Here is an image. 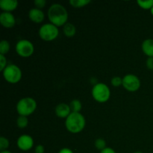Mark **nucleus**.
Masks as SVG:
<instances>
[{
    "mask_svg": "<svg viewBox=\"0 0 153 153\" xmlns=\"http://www.w3.org/2000/svg\"><path fill=\"white\" fill-rule=\"evenodd\" d=\"M48 18L50 23L57 27L64 26L67 23L68 20V12L62 4L55 3L52 4L48 10Z\"/></svg>",
    "mask_w": 153,
    "mask_h": 153,
    "instance_id": "obj_1",
    "label": "nucleus"
},
{
    "mask_svg": "<svg viewBox=\"0 0 153 153\" xmlns=\"http://www.w3.org/2000/svg\"><path fill=\"white\" fill-rule=\"evenodd\" d=\"M86 125V120L81 113L72 112L65 120L66 128L72 134H78L82 131Z\"/></svg>",
    "mask_w": 153,
    "mask_h": 153,
    "instance_id": "obj_2",
    "label": "nucleus"
},
{
    "mask_svg": "<svg viewBox=\"0 0 153 153\" xmlns=\"http://www.w3.org/2000/svg\"><path fill=\"white\" fill-rule=\"evenodd\" d=\"M37 102L31 97H25L18 101L16 109L19 116L28 117L32 114L37 109Z\"/></svg>",
    "mask_w": 153,
    "mask_h": 153,
    "instance_id": "obj_3",
    "label": "nucleus"
},
{
    "mask_svg": "<svg viewBox=\"0 0 153 153\" xmlns=\"http://www.w3.org/2000/svg\"><path fill=\"white\" fill-rule=\"evenodd\" d=\"M93 98L100 103H105L109 100L111 97V91L109 87L105 83H97L92 88Z\"/></svg>",
    "mask_w": 153,
    "mask_h": 153,
    "instance_id": "obj_4",
    "label": "nucleus"
},
{
    "mask_svg": "<svg viewBox=\"0 0 153 153\" xmlns=\"http://www.w3.org/2000/svg\"><path fill=\"white\" fill-rule=\"evenodd\" d=\"M39 37L44 41H52L55 40L59 35L58 27L52 23L43 24L38 31Z\"/></svg>",
    "mask_w": 153,
    "mask_h": 153,
    "instance_id": "obj_5",
    "label": "nucleus"
},
{
    "mask_svg": "<svg viewBox=\"0 0 153 153\" xmlns=\"http://www.w3.org/2000/svg\"><path fill=\"white\" fill-rule=\"evenodd\" d=\"M4 80L10 84H16L22 79V73L20 68L16 64H9L2 71Z\"/></svg>",
    "mask_w": 153,
    "mask_h": 153,
    "instance_id": "obj_6",
    "label": "nucleus"
},
{
    "mask_svg": "<svg viewBox=\"0 0 153 153\" xmlns=\"http://www.w3.org/2000/svg\"><path fill=\"white\" fill-rule=\"evenodd\" d=\"M15 50L17 55L22 58H28L34 53V46L30 40L23 39L16 43Z\"/></svg>",
    "mask_w": 153,
    "mask_h": 153,
    "instance_id": "obj_7",
    "label": "nucleus"
},
{
    "mask_svg": "<svg viewBox=\"0 0 153 153\" xmlns=\"http://www.w3.org/2000/svg\"><path fill=\"white\" fill-rule=\"evenodd\" d=\"M123 87L128 92H135L140 88V80L134 74H127L123 78Z\"/></svg>",
    "mask_w": 153,
    "mask_h": 153,
    "instance_id": "obj_8",
    "label": "nucleus"
},
{
    "mask_svg": "<svg viewBox=\"0 0 153 153\" xmlns=\"http://www.w3.org/2000/svg\"><path fill=\"white\" fill-rule=\"evenodd\" d=\"M16 145L20 150L26 152L32 149L34 146V140L32 137L28 134H22L18 137Z\"/></svg>",
    "mask_w": 153,
    "mask_h": 153,
    "instance_id": "obj_9",
    "label": "nucleus"
},
{
    "mask_svg": "<svg viewBox=\"0 0 153 153\" xmlns=\"http://www.w3.org/2000/svg\"><path fill=\"white\" fill-rule=\"evenodd\" d=\"M0 23L4 28H13L16 24V19L12 13L2 12L0 14Z\"/></svg>",
    "mask_w": 153,
    "mask_h": 153,
    "instance_id": "obj_10",
    "label": "nucleus"
},
{
    "mask_svg": "<svg viewBox=\"0 0 153 153\" xmlns=\"http://www.w3.org/2000/svg\"><path fill=\"white\" fill-rule=\"evenodd\" d=\"M28 18L35 23H41L45 18V14L43 11L40 9L34 7L28 11Z\"/></svg>",
    "mask_w": 153,
    "mask_h": 153,
    "instance_id": "obj_11",
    "label": "nucleus"
},
{
    "mask_svg": "<svg viewBox=\"0 0 153 153\" xmlns=\"http://www.w3.org/2000/svg\"><path fill=\"white\" fill-rule=\"evenodd\" d=\"M72 113L70 105L60 103L55 108V114L60 118H67Z\"/></svg>",
    "mask_w": 153,
    "mask_h": 153,
    "instance_id": "obj_12",
    "label": "nucleus"
},
{
    "mask_svg": "<svg viewBox=\"0 0 153 153\" xmlns=\"http://www.w3.org/2000/svg\"><path fill=\"white\" fill-rule=\"evenodd\" d=\"M18 7V1L16 0H1L0 8L4 12H12Z\"/></svg>",
    "mask_w": 153,
    "mask_h": 153,
    "instance_id": "obj_13",
    "label": "nucleus"
},
{
    "mask_svg": "<svg viewBox=\"0 0 153 153\" xmlns=\"http://www.w3.org/2000/svg\"><path fill=\"white\" fill-rule=\"evenodd\" d=\"M141 49L148 58H153V39H146L142 43Z\"/></svg>",
    "mask_w": 153,
    "mask_h": 153,
    "instance_id": "obj_14",
    "label": "nucleus"
},
{
    "mask_svg": "<svg viewBox=\"0 0 153 153\" xmlns=\"http://www.w3.org/2000/svg\"><path fill=\"white\" fill-rule=\"evenodd\" d=\"M63 32L67 37H73L76 34V28L73 23L67 22L63 26Z\"/></svg>",
    "mask_w": 153,
    "mask_h": 153,
    "instance_id": "obj_15",
    "label": "nucleus"
},
{
    "mask_svg": "<svg viewBox=\"0 0 153 153\" xmlns=\"http://www.w3.org/2000/svg\"><path fill=\"white\" fill-rule=\"evenodd\" d=\"M91 2V0H70V1H69L70 5L73 7H76V8L83 7L88 5Z\"/></svg>",
    "mask_w": 153,
    "mask_h": 153,
    "instance_id": "obj_16",
    "label": "nucleus"
},
{
    "mask_svg": "<svg viewBox=\"0 0 153 153\" xmlns=\"http://www.w3.org/2000/svg\"><path fill=\"white\" fill-rule=\"evenodd\" d=\"M70 106L72 112H76V113H80L82 108V104L79 100H73V101H71Z\"/></svg>",
    "mask_w": 153,
    "mask_h": 153,
    "instance_id": "obj_17",
    "label": "nucleus"
},
{
    "mask_svg": "<svg viewBox=\"0 0 153 153\" xmlns=\"http://www.w3.org/2000/svg\"><path fill=\"white\" fill-rule=\"evenodd\" d=\"M10 48V43L6 40H2L0 43V55H5Z\"/></svg>",
    "mask_w": 153,
    "mask_h": 153,
    "instance_id": "obj_18",
    "label": "nucleus"
},
{
    "mask_svg": "<svg viewBox=\"0 0 153 153\" xmlns=\"http://www.w3.org/2000/svg\"><path fill=\"white\" fill-rule=\"evenodd\" d=\"M137 4L139 7L144 10H149L153 7V0H146V1H143V0H137Z\"/></svg>",
    "mask_w": 153,
    "mask_h": 153,
    "instance_id": "obj_19",
    "label": "nucleus"
},
{
    "mask_svg": "<svg viewBox=\"0 0 153 153\" xmlns=\"http://www.w3.org/2000/svg\"><path fill=\"white\" fill-rule=\"evenodd\" d=\"M28 120L27 117L19 116V117L16 119V126L19 128H25L28 126Z\"/></svg>",
    "mask_w": 153,
    "mask_h": 153,
    "instance_id": "obj_20",
    "label": "nucleus"
},
{
    "mask_svg": "<svg viewBox=\"0 0 153 153\" xmlns=\"http://www.w3.org/2000/svg\"><path fill=\"white\" fill-rule=\"evenodd\" d=\"M94 145H95V147L97 148L98 150H100V152L107 147V146H106V141L102 138L97 139V140H95Z\"/></svg>",
    "mask_w": 153,
    "mask_h": 153,
    "instance_id": "obj_21",
    "label": "nucleus"
},
{
    "mask_svg": "<svg viewBox=\"0 0 153 153\" xmlns=\"http://www.w3.org/2000/svg\"><path fill=\"white\" fill-rule=\"evenodd\" d=\"M9 140L6 137H0V151H5L7 150V148L9 147Z\"/></svg>",
    "mask_w": 153,
    "mask_h": 153,
    "instance_id": "obj_22",
    "label": "nucleus"
},
{
    "mask_svg": "<svg viewBox=\"0 0 153 153\" xmlns=\"http://www.w3.org/2000/svg\"><path fill=\"white\" fill-rule=\"evenodd\" d=\"M111 83L114 87H116V88L121 86L123 85V78L120 76H114L111 80Z\"/></svg>",
    "mask_w": 153,
    "mask_h": 153,
    "instance_id": "obj_23",
    "label": "nucleus"
},
{
    "mask_svg": "<svg viewBox=\"0 0 153 153\" xmlns=\"http://www.w3.org/2000/svg\"><path fill=\"white\" fill-rule=\"evenodd\" d=\"M7 66V58L5 55H0V70L2 72Z\"/></svg>",
    "mask_w": 153,
    "mask_h": 153,
    "instance_id": "obj_24",
    "label": "nucleus"
},
{
    "mask_svg": "<svg viewBox=\"0 0 153 153\" xmlns=\"http://www.w3.org/2000/svg\"><path fill=\"white\" fill-rule=\"evenodd\" d=\"M34 4L35 5V7L41 10L42 8H43L46 6V0H34Z\"/></svg>",
    "mask_w": 153,
    "mask_h": 153,
    "instance_id": "obj_25",
    "label": "nucleus"
},
{
    "mask_svg": "<svg viewBox=\"0 0 153 153\" xmlns=\"http://www.w3.org/2000/svg\"><path fill=\"white\" fill-rule=\"evenodd\" d=\"M146 67L149 70H153V58H148L146 62Z\"/></svg>",
    "mask_w": 153,
    "mask_h": 153,
    "instance_id": "obj_26",
    "label": "nucleus"
},
{
    "mask_svg": "<svg viewBox=\"0 0 153 153\" xmlns=\"http://www.w3.org/2000/svg\"><path fill=\"white\" fill-rule=\"evenodd\" d=\"M45 152V148L43 145L39 144L34 149V152L35 153H44Z\"/></svg>",
    "mask_w": 153,
    "mask_h": 153,
    "instance_id": "obj_27",
    "label": "nucleus"
},
{
    "mask_svg": "<svg viewBox=\"0 0 153 153\" xmlns=\"http://www.w3.org/2000/svg\"><path fill=\"white\" fill-rule=\"evenodd\" d=\"M100 153H116V152L114 151V149H112L111 147H106L105 149L102 150Z\"/></svg>",
    "mask_w": 153,
    "mask_h": 153,
    "instance_id": "obj_28",
    "label": "nucleus"
},
{
    "mask_svg": "<svg viewBox=\"0 0 153 153\" xmlns=\"http://www.w3.org/2000/svg\"><path fill=\"white\" fill-rule=\"evenodd\" d=\"M58 153H74L73 152V150H72L71 149H70V148H63V149H61V150L58 152Z\"/></svg>",
    "mask_w": 153,
    "mask_h": 153,
    "instance_id": "obj_29",
    "label": "nucleus"
},
{
    "mask_svg": "<svg viewBox=\"0 0 153 153\" xmlns=\"http://www.w3.org/2000/svg\"><path fill=\"white\" fill-rule=\"evenodd\" d=\"M0 153H12V152L8 150H5V151H1V152H0Z\"/></svg>",
    "mask_w": 153,
    "mask_h": 153,
    "instance_id": "obj_30",
    "label": "nucleus"
},
{
    "mask_svg": "<svg viewBox=\"0 0 153 153\" xmlns=\"http://www.w3.org/2000/svg\"><path fill=\"white\" fill-rule=\"evenodd\" d=\"M150 12H151V14H152V16H153V7H152V8H151V10H150Z\"/></svg>",
    "mask_w": 153,
    "mask_h": 153,
    "instance_id": "obj_31",
    "label": "nucleus"
},
{
    "mask_svg": "<svg viewBox=\"0 0 153 153\" xmlns=\"http://www.w3.org/2000/svg\"><path fill=\"white\" fill-rule=\"evenodd\" d=\"M134 153H143L142 152H140V151H137V152H135Z\"/></svg>",
    "mask_w": 153,
    "mask_h": 153,
    "instance_id": "obj_32",
    "label": "nucleus"
}]
</instances>
